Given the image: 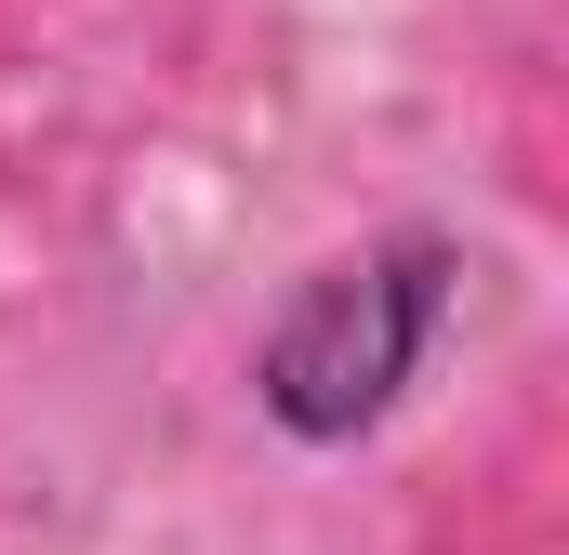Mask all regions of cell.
<instances>
[{
	"label": "cell",
	"instance_id": "cell-1",
	"mask_svg": "<svg viewBox=\"0 0 569 555\" xmlns=\"http://www.w3.org/2000/svg\"><path fill=\"white\" fill-rule=\"evenodd\" d=\"M463 278L477 252L450 225H385L358 252H318L279 291V317L252 331V411L279 423L291 450H358L411 411L425 357L463 317Z\"/></svg>",
	"mask_w": 569,
	"mask_h": 555
}]
</instances>
